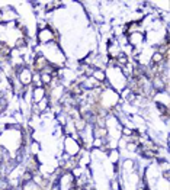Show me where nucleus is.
<instances>
[{"mask_svg": "<svg viewBox=\"0 0 170 190\" xmlns=\"http://www.w3.org/2000/svg\"><path fill=\"white\" fill-rule=\"evenodd\" d=\"M39 39L42 41V42H48V41L54 39V31H52L51 28H45L44 31L39 32Z\"/></svg>", "mask_w": 170, "mask_h": 190, "instance_id": "1", "label": "nucleus"}, {"mask_svg": "<svg viewBox=\"0 0 170 190\" xmlns=\"http://www.w3.org/2000/svg\"><path fill=\"white\" fill-rule=\"evenodd\" d=\"M48 66V63H47L45 58H42V57H39V58H36V61H35V68L36 70H45V67Z\"/></svg>", "mask_w": 170, "mask_h": 190, "instance_id": "2", "label": "nucleus"}, {"mask_svg": "<svg viewBox=\"0 0 170 190\" xmlns=\"http://www.w3.org/2000/svg\"><path fill=\"white\" fill-rule=\"evenodd\" d=\"M115 63H116L118 66H121V67H125L127 64H128V58L125 57V54H121L119 57H118L116 59H115Z\"/></svg>", "mask_w": 170, "mask_h": 190, "instance_id": "3", "label": "nucleus"}, {"mask_svg": "<svg viewBox=\"0 0 170 190\" xmlns=\"http://www.w3.org/2000/svg\"><path fill=\"white\" fill-rule=\"evenodd\" d=\"M36 168H38L36 160H35V158H31V160H29V164H28V171H29V173H35Z\"/></svg>", "mask_w": 170, "mask_h": 190, "instance_id": "4", "label": "nucleus"}, {"mask_svg": "<svg viewBox=\"0 0 170 190\" xmlns=\"http://www.w3.org/2000/svg\"><path fill=\"white\" fill-rule=\"evenodd\" d=\"M92 77L96 80V81H100V80H105V74L102 70H95L93 74H92Z\"/></svg>", "mask_w": 170, "mask_h": 190, "instance_id": "5", "label": "nucleus"}, {"mask_svg": "<svg viewBox=\"0 0 170 190\" xmlns=\"http://www.w3.org/2000/svg\"><path fill=\"white\" fill-rule=\"evenodd\" d=\"M9 53H10L9 48H7L6 45H3V44H0V54H2V55H9Z\"/></svg>", "mask_w": 170, "mask_h": 190, "instance_id": "6", "label": "nucleus"}, {"mask_svg": "<svg viewBox=\"0 0 170 190\" xmlns=\"http://www.w3.org/2000/svg\"><path fill=\"white\" fill-rule=\"evenodd\" d=\"M76 128L83 129V128H85V119H77V122H76Z\"/></svg>", "mask_w": 170, "mask_h": 190, "instance_id": "7", "label": "nucleus"}, {"mask_svg": "<svg viewBox=\"0 0 170 190\" xmlns=\"http://www.w3.org/2000/svg\"><path fill=\"white\" fill-rule=\"evenodd\" d=\"M39 107H41V110H45V107H47V100H41V103H39Z\"/></svg>", "mask_w": 170, "mask_h": 190, "instance_id": "8", "label": "nucleus"}, {"mask_svg": "<svg viewBox=\"0 0 170 190\" xmlns=\"http://www.w3.org/2000/svg\"><path fill=\"white\" fill-rule=\"evenodd\" d=\"M124 134H125V135H132V131H131V129H128V128H125Z\"/></svg>", "mask_w": 170, "mask_h": 190, "instance_id": "9", "label": "nucleus"}]
</instances>
